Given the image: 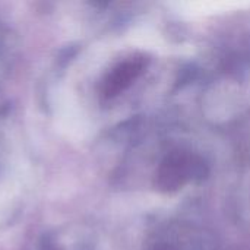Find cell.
<instances>
[{
  "mask_svg": "<svg viewBox=\"0 0 250 250\" xmlns=\"http://www.w3.org/2000/svg\"><path fill=\"white\" fill-rule=\"evenodd\" d=\"M208 166L198 154L176 149L167 154L155 173V188L163 193H174L189 182L204 180Z\"/></svg>",
  "mask_w": 250,
  "mask_h": 250,
  "instance_id": "6da1fadb",
  "label": "cell"
},
{
  "mask_svg": "<svg viewBox=\"0 0 250 250\" xmlns=\"http://www.w3.org/2000/svg\"><path fill=\"white\" fill-rule=\"evenodd\" d=\"M145 250H180V248L177 246L176 242L167 239V237H154L151 239L146 246H145Z\"/></svg>",
  "mask_w": 250,
  "mask_h": 250,
  "instance_id": "3957f363",
  "label": "cell"
},
{
  "mask_svg": "<svg viewBox=\"0 0 250 250\" xmlns=\"http://www.w3.org/2000/svg\"><path fill=\"white\" fill-rule=\"evenodd\" d=\"M146 57L142 54L130 56L117 63L103 79L100 92L105 100H111L125 92L145 70Z\"/></svg>",
  "mask_w": 250,
  "mask_h": 250,
  "instance_id": "7a4b0ae2",
  "label": "cell"
}]
</instances>
